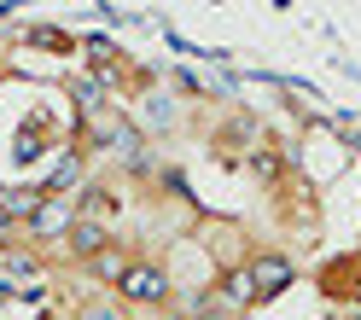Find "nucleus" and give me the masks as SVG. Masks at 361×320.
I'll use <instances>...</instances> for the list:
<instances>
[{"label":"nucleus","instance_id":"nucleus-1","mask_svg":"<svg viewBox=\"0 0 361 320\" xmlns=\"http://www.w3.org/2000/svg\"><path fill=\"white\" fill-rule=\"evenodd\" d=\"M245 280H251V297H274L291 280V262L280 257V250H268V257H257L251 268H245Z\"/></svg>","mask_w":361,"mask_h":320},{"label":"nucleus","instance_id":"nucleus-2","mask_svg":"<svg viewBox=\"0 0 361 320\" xmlns=\"http://www.w3.org/2000/svg\"><path fill=\"white\" fill-rule=\"evenodd\" d=\"M117 291L134 297V303H157L169 285H164V273H157V268H123V273H117Z\"/></svg>","mask_w":361,"mask_h":320},{"label":"nucleus","instance_id":"nucleus-3","mask_svg":"<svg viewBox=\"0 0 361 320\" xmlns=\"http://www.w3.org/2000/svg\"><path fill=\"white\" fill-rule=\"evenodd\" d=\"M30 227H35V233H64V227H71V204H47V198H41Z\"/></svg>","mask_w":361,"mask_h":320},{"label":"nucleus","instance_id":"nucleus-4","mask_svg":"<svg viewBox=\"0 0 361 320\" xmlns=\"http://www.w3.org/2000/svg\"><path fill=\"white\" fill-rule=\"evenodd\" d=\"M71 245L82 250V257H94V250H105V227H94V221H71Z\"/></svg>","mask_w":361,"mask_h":320},{"label":"nucleus","instance_id":"nucleus-5","mask_svg":"<svg viewBox=\"0 0 361 320\" xmlns=\"http://www.w3.org/2000/svg\"><path fill=\"white\" fill-rule=\"evenodd\" d=\"M76 175H82V164H76V157H71V152H64V157H59V164H53V175H47V187H71V180H76Z\"/></svg>","mask_w":361,"mask_h":320},{"label":"nucleus","instance_id":"nucleus-6","mask_svg":"<svg viewBox=\"0 0 361 320\" xmlns=\"http://www.w3.org/2000/svg\"><path fill=\"white\" fill-rule=\"evenodd\" d=\"M204 320H221V314H204Z\"/></svg>","mask_w":361,"mask_h":320}]
</instances>
